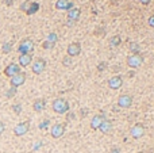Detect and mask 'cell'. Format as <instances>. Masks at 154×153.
I'll return each mask as SVG.
<instances>
[{
  "instance_id": "cell-1",
  "label": "cell",
  "mask_w": 154,
  "mask_h": 153,
  "mask_svg": "<svg viewBox=\"0 0 154 153\" xmlns=\"http://www.w3.org/2000/svg\"><path fill=\"white\" fill-rule=\"evenodd\" d=\"M52 107H53V110H54V113H57V114H65V113H68L70 110L69 103L64 98H57L53 102Z\"/></svg>"
},
{
  "instance_id": "cell-2",
  "label": "cell",
  "mask_w": 154,
  "mask_h": 153,
  "mask_svg": "<svg viewBox=\"0 0 154 153\" xmlns=\"http://www.w3.org/2000/svg\"><path fill=\"white\" fill-rule=\"evenodd\" d=\"M32 50H34V42L30 38H25L18 47V52L20 54H31Z\"/></svg>"
},
{
  "instance_id": "cell-3",
  "label": "cell",
  "mask_w": 154,
  "mask_h": 153,
  "mask_svg": "<svg viewBox=\"0 0 154 153\" xmlns=\"http://www.w3.org/2000/svg\"><path fill=\"white\" fill-rule=\"evenodd\" d=\"M145 132H146V129H145L143 123H135L130 129V135H131L133 138L138 140V138H142V137H143Z\"/></svg>"
},
{
  "instance_id": "cell-4",
  "label": "cell",
  "mask_w": 154,
  "mask_h": 153,
  "mask_svg": "<svg viewBox=\"0 0 154 153\" xmlns=\"http://www.w3.org/2000/svg\"><path fill=\"white\" fill-rule=\"evenodd\" d=\"M142 64H143V56L141 53L131 54V56H129V58H127V65H129L130 68H133V69L139 68Z\"/></svg>"
},
{
  "instance_id": "cell-5",
  "label": "cell",
  "mask_w": 154,
  "mask_h": 153,
  "mask_svg": "<svg viewBox=\"0 0 154 153\" xmlns=\"http://www.w3.org/2000/svg\"><path fill=\"white\" fill-rule=\"evenodd\" d=\"M28 130H30V121H25V122L18 123L16 126H15L14 127V134L16 135V137H22V135H25Z\"/></svg>"
},
{
  "instance_id": "cell-6",
  "label": "cell",
  "mask_w": 154,
  "mask_h": 153,
  "mask_svg": "<svg viewBox=\"0 0 154 153\" xmlns=\"http://www.w3.org/2000/svg\"><path fill=\"white\" fill-rule=\"evenodd\" d=\"M25 81H26V73H25V72H19L18 75L12 76L11 80H10L11 87H14V88H18V87L23 86Z\"/></svg>"
},
{
  "instance_id": "cell-7",
  "label": "cell",
  "mask_w": 154,
  "mask_h": 153,
  "mask_svg": "<svg viewBox=\"0 0 154 153\" xmlns=\"http://www.w3.org/2000/svg\"><path fill=\"white\" fill-rule=\"evenodd\" d=\"M133 104V96L129 95V93H123L118 98V106L120 108H129Z\"/></svg>"
},
{
  "instance_id": "cell-8",
  "label": "cell",
  "mask_w": 154,
  "mask_h": 153,
  "mask_svg": "<svg viewBox=\"0 0 154 153\" xmlns=\"http://www.w3.org/2000/svg\"><path fill=\"white\" fill-rule=\"evenodd\" d=\"M31 69L35 75H41V73L46 69V61L43 60V58H37V60L32 62Z\"/></svg>"
},
{
  "instance_id": "cell-9",
  "label": "cell",
  "mask_w": 154,
  "mask_h": 153,
  "mask_svg": "<svg viewBox=\"0 0 154 153\" xmlns=\"http://www.w3.org/2000/svg\"><path fill=\"white\" fill-rule=\"evenodd\" d=\"M64 133H65V125L64 123H56L52 126L50 134H52L53 138H60L64 135Z\"/></svg>"
},
{
  "instance_id": "cell-10",
  "label": "cell",
  "mask_w": 154,
  "mask_h": 153,
  "mask_svg": "<svg viewBox=\"0 0 154 153\" xmlns=\"http://www.w3.org/2000/svg\"><path fill=\"white\" fill-rule=\"evenodd\" d=\"M19 72H22L20 71V67L18 64H15V62H11L10 65H7L6 67V69H4V75L6 76H8V77H12V76H15V75H18Z\"/></svg>"
},
{
  "instance_id": "cell-11",
  "label": "cell",
  "mask_w": 154,
  "mask_h": 153,
  "mask_svg": "<svg viewBox=\"0 0 154 153\" xmlns=\"http://www.w3.org/2000/svg\"><path fill=\"white\" fill-rule=\"evenodd\" d=\"M66 52H68V56H69V57H76V56H78V54L81 53V45L78 42H72L69 46H68Z\"/></svg>"
},
{
  "instance_id": "cell-12",
  "label": "cell",
  "mask_w": 154,
  "mask_h": 153,
  "mask_svg": "<svg viewBox=\"0 0 154 153\" xmlns=\"http://www.w3.org/2000/svg\"><path fill=\"white\" fill-rule=\"evenodd\" d=\"M105 119V115L104 114H96L92 117V121H91V127L93 130H99L100 125L103 123V121Z\"/></svg>"
},
{
  "instance_id": "cell-13",
  "label": "cell",
  "mask_w": 154,
  "mask_h": 153,
  "mask_svg": "<svg viewBox=\"0 0 154 153\" xmlns=\"http://www.w3.org/2000/svg\"><path fill=\"white\" fill-rule=\"evenodd\" d=\"M123 84V79L120 76H112L108 80V87L111 89H119Z\"/></svg>"
},
{
  "instance_id": "cell-14",
  "label": "cell",
  "mask_w": 154,
  "mask_h": 153,
  "mask_svg": "<svg viewBox=\"0 0 154 153\" xmlns=\"http://www.w3.org/2000/svg\"><path fill=\"white\" fill-rule=\"evenodd\" d=\"M32 62V54H20L19 56V67H28V65H31Z\"/></svg>"
},
{
  "instance_id": "cell-15",
  "label": "cell",
  "mask_w": 154,
  "mask_h": 153,
  "mask_svg": "<svg viewBox=\"0 0 154 153\" xmlns=\"http://www.w3.org/2000/svg\"><path fill=\"white\" fill-rule=\"evenodd\" d=\"M112 127H114V125H112V122L109 121V119H107L105 118L104 121H103V123L100 125V127H99V130L103 133V134H108L109 132L112 130Z\"/></svg>"
},
{
  "instance_id": "cell-16",
  "label": "cell",
  "mask_w": 154,
  "mask_h": 153,
  "mask_svg": "<svg viewBox=\"0 0 154 153\" xmlns=\"http://www.w3.org/2000/svg\"><path fill=\"white\" fill-rule=\"evenodd\" d=\"M56 7L58 8V10H72L73 8V3L72 1H69V0H58L56 3Z\"/></svg>"
},
{
  "instance_id": "cell-17",
  "label": "cell",
  "mask_w": 154,
  "mask_h": 153,
  "mask_svg": "<svg viewBox=\"0 0 154 153\" xmlns=\"http://www.w3.org/2000/svg\"><path fill=\"white\" fill-rule=\"evenodd\" d=\"M80 15H81V11L78 10V8H72V10H69V12H68V19H69V22H76L77 19L80 18Z\"/></svg>"
},
{
  "instance_id": "cell-18",
  "label": "cell",
  "mask_w": 154,
  "mask_h": 153,
  "mask_svg": "<svg viewBox=\"0 0 154 153\" xmlns=\"http://www.w3.org/2000/svg\"><path fill=\"white\" fill-rule=\"evenodd\" d=\"M45 100L43 99H37L34 102V104H32V108H34V111H37V113H41V111H43V108H45Z\"/></svg>"
},
{
  "instance_id": "cell-19",
  "label": "cell",
  "mask_w": 154,
  "mask_h": 153,
  "mask_svg": "<svg viewBox=\"0 0 154 153\" xmlns=\"http://www.w3.org/2000/svg\"><path fill=\"white\" fill-rule=\"evenodd\" d=\"M129 47H130V52H131L133 54H138V53H139V50H141L139 45H138L137 42H131L129 45Z\"/></svg>"
},
{
  "instance_id": "cell-20",
  "label": "cell",
  "mask_w": 154,
  "mask_h": 153,
  "mask_svg": "<svg viewBox=\"0 0 154 153\" xmlns=\"http://www.w3.org/2000/svg\"><path fill=\"white\" fill-rule=\"evenodd\" d=\"M38 8H39L38 3H31L30 4V7H28V10H27V15H32L35 11H38Z\"/></svg>"
},
{
  "instance_id": "cell-21",
  "label": "cell",
  "mask_w": 154,
  "mask_h": 153,
  "mask_svg": "<svg viewBox=\"0 0 154 153\" xmlns=\"http://www.w3.org/2000/svg\"><path fill=\"white\" fill-rule=\"evenodd\" d=\"M57 39H58V35H57L56 33H50L49 35H47V39H46V41H47V42H50V43H53V45H54V43L57 42Z\"/></svg>"
},
{
  "instance_id": "cell-22",
  "label": "cell",
  "mask_w": 154,
  "mask_h": 153,
  "mask_svg": "<svg viewBox=\"0 0 154 153\" xmlns=\"http://www.w3.org/2000/svg\"><path fill=\"white\" fill-rule=\"evenodd\" d=\"M120 37L119 35H115V37H112L111 39H109V43H111V46H118V45H120Z\"/></svg>"
},
{
  "instance_id": "cell-23",
  "label": "cell",
  "mask_w": 154,
  "mask_h": 153,
  "mask_svg": "<svg viewBox=\"0 0 154 153\" xmlns=\"http://www.w3.org/2000/svg\"><path fill=\"white\" fill-rule=\"evenodd\" d=\"M1 50H3V53H10L11 50H12V43H11V42L3 43V46H1Z\"/></svg>"
},
{
  "instance_id": "cell-24",
  "label": "cell",
  "mask_w": 154,
  "mask_h": 153,
  "mask_svg": "<svg viewBox=\"0 0 154 153\" xmlns=\"http://www.w3.org/2000/svg\"><path fill=\"white\" fill-rule=\"evenodd\" d=\"M12 111H14L15 114H20L22 113V104L20 103H16L12 106Z\"/></svg>"
},
{
  "instance_id": "cell-25",
  "label": "cell",
  "mask_w": 154,
  "mask_h": 153,
  "mask_svg": "<svg viewBox=\"0 0 154 153\" xmlns=\"http://www.w3.org/2000/svg\"><path fill=\"white\" fill-rule=\"evenodd\" d=\"M15 93H16V88H14V87H11V88L8 89L7 92H6V96H7V98H12V96L15 95Z\"/></svg>"
},
{
  "instance_id": "cell-26",
  "label": "cell",
  "mask_w": 154,
  "mask_h": 153,
  "mask_svg": "<svg viewBox=\"0 0 154 153\" xmlns=\"http://www.w3.org/2000/svg\"><path fill=\"white\" fill-rule=\"evenodd\" d=\"M30 4H31V1L30 0H27V1H25V3L20 6V10L22 11H25V12H27V10H28V7H30Z\"/></svg>"
},
{
  "instance_id": "cell-27",
  "label": "cell",
  "mask_w": 154,
  "mask_h": 153,
  "mask_svg": "<svg viewBox=\"0 0 154 153\" xmlns=\"http://www.w3.org/2000/svg\"><path fill=\"white\" fill-rule=\"evenodd\" d=\"M62 64L65 65V67H70L72 65V57H69V56H66V57L62 60Z\"/></svg>"
},
{
  "instance_id": "cell-28",
  "label": "cell",
  "mask_w": 154,
  "mask_h": 153,
  "mask_svg": "<svg viewBox=\"0 0 154 153\" xmlns=\"http://www.w3.org/2000/svg\"><path fill=\"white\" fill-rule=\"evenodd\" d=\"M105 69H107V62H105V61H103V62H100V64L97 65L99 72H103V71H105Z\"/></svg>"
},
{
  "instance_id": "cell-29",
  "label": "cell",
  "mask_w": 154,
  "mask_h": 153,
  "mask_svg": "<svg viewBox=\"0 0 154 153\" xmlns=\"http://www.w3.org/2000/svg\"><path fill=\"white\" fill-rule=\"evenodd\" d=\"M53 46H54V45H53V43H50V42H47V41H45V42L42 43V47H43V49H52Z\"/></svg>"
},
{
  "instance_id": "cell-30",
  "label": "cell",
  "mask_w": 154,
  "mask_h": 153,
  "mask_svg": "<svg viewBox=\"0 0 154 153\" xmlns=\"http://www.w3.org/2000/svg\"><path fill=\"white\" fill-rule=\"evenodd\" d=\"M147 23H149V26H150V27H154V15H151L150 18L147 19Z\"/></svg>"
},
{
  "instance_id": "cell-31",
  "label": "cell",
  "mask_w": 154,
  "mask_h": 153,
  "mask_svg": "<svg viewBox=\"0 0 154 153\" xmlns=\"http://www.w3.org/2000/svg\"><path fill=\"white\" fill-rule=\"evenodd\" d=\"M4 130H6V125H4L3 122L0 121V135H1V134L4 133Z\"/></svg>"
},
{
  "instance_id": "cell-32",
  "label": "cell",
  "mask_w": 154,
  "mask_h": 153,
  "mask_svg": "<svg viewBox=\"0 0 154 153\" xmlns=\"http://www.w3.org/2000/svg\"><path fill=\"white\" fill-rule=\"evenodd\" d=\"M111 153H120V149L118 148V146H114L111 149Z\"/></svg>"
},
{
  "instance_id": "cell-33",
  "label": "cell",
  "mask_w": 154,
  "mask_h": 153,
  "mask_svg": "<svg viewBox=\"0 0 154 153\" xmlns=\"http://www.w3.org/2000/svg\"><path fill=\"white\" fill-rule=\"evenodd\" d=\"M47 125H49V121H45V122H42V123L39 125V127H41V129H45Z\"/></svg>"
},
{
  "instance_id": "cell-34",
  "label": "cell",
  "mask_w": 154,
  "mask_h": 153,
  "mask_svg": "<svg viewBox=\"0 0 154 153\" xmlns=\"http://www.w3.org/2000/svg\"><path fill=\"white\" fill-rule=\"evenodd\" d=\"M4 3H6V6H12L14 0H4Z\"/></svg>"
},
{
  "instance_id": "cell-35",
  "label": "cell",
  "mask_w": 154,
  "mask_h": 153,
  "mask_svg": "<svg viewBox=\"0 0 154 153\" xmlns=\"http://www.w3.org/2000/svg\"><path fill=\"white\" fill-rule=\"evenodd\" d=\"M139 1H141V3H143V4H147L150 0H139Z\"/></svg>"
},
{
  "instance_id": "cell-36",
  "label": "cell",
  "mask_w": 154,
  "mask_h": 153,
  "mask_svg": "<svg viewBox=\"0 0 154 153\" xmlns=\"http://www.w3.org/2000/svg\"><path fill=\"white\" fill-rule=\"evenodd\" d=\"M73 118H74V114H69V115H68V119H73Z\"/></svg>"
}]
</instances>
